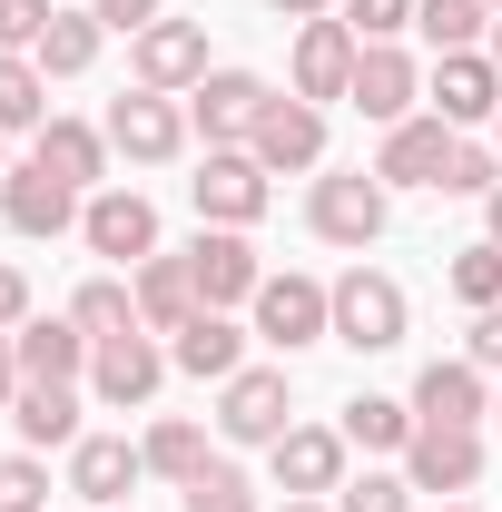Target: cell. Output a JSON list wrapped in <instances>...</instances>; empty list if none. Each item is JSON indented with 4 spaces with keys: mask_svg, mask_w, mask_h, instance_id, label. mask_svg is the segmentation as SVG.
Here are the masks:
<instances>
[{
    "mask_svg": "<svg viewBox=\"0 0 502 512\" xmlns=\"http://www.w3.org/2000/svg\"><path fill=\"white\" fill-rule=\"evenodd\" d=\"M247 345H256V325H237V316H217V306H207L197 325H178V335H168V365H178V375H197V384H227L237 365H256Z\"/></svg>",
    "mask_w": 502,
    "mask_h": 512,
    "instance_id": "603a6c76",
    "label": "cell"
},
{
    "mask_svg": "<svg viewBox=\"0 0 502 512\" xmlns=\"http://www.w3.org/2000/svg\"><path fill=\"white\" fill-rule=\"evenodd\" d=\"M483 463H493L483 424H424V434L404 444V483L434 493V503H463V493L483 483Z\"/></svg>",
    "mask_w": 502,
    "mask_h": 512,
    "instance_id": "30bf717a",
    "label": "cell"
},
{
    "mask_svg": "<svg viewBox=\"0 0 502 512\" xmlns=\"http://www.w3.org/2000/svg\"><path fill=\"white\" fill-rule=\"evenodd\" d=\"M414 414H424V424H493V375H483L473 355H434V365L414 375Z\"/></svg>",
    "mask_w": 502,
    "mask_h": 512,
    "instance_id": "44dd1931",
    "label": "cell"
},
{
    "mask_svg": "<svg viewBox=\"0 0 502 512\" xmlns=\"http://www.w3.org/2000/svg\"><path fill=\"white\" fill-rule=\"evenodd\" d=\"M335 20H345L355 40H404V30H414V0H345Z\"/></svg>",
    "mask_w": 502,
    "mask_h": 512,
    "instance_id": "74e56055",
    "label": "cell"
},
{
    "mask_svg": "<svg viewBox=\"0 0 502 512\" xmlns=\"http://www.w3.org/2000/svg\"><path fill=\"white\" fill-rule=\"evenodd\" d=\"M256 345H276V355H306V345H335V296L315 286V276H266L256 286Z\"/></svg>",
    "mask_w": 502,
    "mask_h": 512,
    "instance_id": "9c48e42d",
    "label": "cell"
},
{
    "mask_svg": "<svg viewBox=\"0 0 502 512\" xmlns=\"http://www.w3.org/2000/svg\"><path fill=\"white\" fill-rule=\"evenodd\" d=\"M493 188H502V148L453 138V158H443V197H493Z\"/></svg>",
    "mask_w": 502,
    "mask_h": 512,
    "instance_id": "e575fe53",
    "label": "cell"
},
{
    "mask_svg": "<svg viewBox=\"0 0 502 512\" xmlns=\"http://www.w3.org/2000/svg\"><path fill=\"white\" fill-rule=\"evenodd\" d=\"M10 345H20V375H30V384H89V355H99L69 316H30Z\"/></svg>",
    "mask_w": 502,
    "mask_h": 512,
    "instance_id": "484cf974",
    "label": "cell"
},
{
    "mask_svg": "<svg viewBox=\"0 0 502 512\" xmlns=\"http://www.w3.org/2000/svg\"><path fill=\"white\" fill-rule=\"evenodd\" d=\"M50 20H60V0H0V50H40Z\"/></svg>",
    "mask_w": 502,
    "mask_h": 512,
    "instance_id": "f35d334b",
    "label": "cell"
},
{
    "mask_svg": "<svg viewBox=\"0 0 502 512\" xmlns=\"http://www.w3.org/2000/svg\"><path fill=\"white\" fill-rule=\"evenodd\" d=\"M89 404H79V384H20V404H10V434L20 453H69L89 424H79Z\"/></svg>",
    "mask_w": 502,
    "mask_h": 512,
    "instance_id": "d4e9b609",
    "label": "cell"
},
{
    "mask_svg": "<svg viewBox=\"0 0 502 512\" xmlns=\"http://www.w3.org/2000/svg\"><path fill=\"white\" fill-rule=\"evenodd\" d=\"M443 512H483V503H443Z\"/></svg>",
    "mask_w": 502,
    "mask_h": 512,
    "instance_id": "681fc988",
    "label": "cell"
},
{
    "mask_svg": "<svg viewBox=\"0 0 502 512\" xmlns=\"http://www.w3.org/2000/svg\"><path fill=\"white\" fill-rule=\"evenodd\" d=\"M168 375H178V365H168V335H148V325H138V335H109V345L89 355V404H109V414H148Z\"/></svg>",
    "mask_w": 502,
    "mask_h": 512,
    "instance_id": "52a82bcc",
    "label": "cell"
},
{
    "mask_svg": "<svg viewBox=\"0 0 502 512\" xmlns=\"http://www.w3.org/2000/svg\"><path fill=\"white\" fill-rule=\"evenodd\" d=\"M493 434H502V394H493Z\"/></svg>",
    "mask_w": 502,
    "mask_h": 512,
    "instance_id": "f907efd6",
    "label": "cell"
},
{
    "mask_svg": "<svg viewBox=\"0 0 502 512\" xmlns=\"http://www.w3.org/2000/svg\"><path fill=\"white\" fill-rule=\"evenodd\" d=\"M178 503H188V512H266V493H256L237 463H207V473H197Z\"/></svg>",
    "mask_w": 502,
    "mask_h": 512,
    "instance_id": "836d02e7",
    "label": "cell"
},
{
    "mask_svg": "<svg viewBox=\"0 0 502 512\" xmlns=\"http://www.w3.org/2000/svg\"><path fill=\"white\" fill-rule=\"evenodd\" d=\"M30 316H40V296H30V266H10V256H0V335H20Z\"/></svg>",
    "mask_w": 502,
    "mask_h": 512,
    "instance_id": "ab89813d",
    "label": "cell"
},
{
    "mask_svg": "<svg viewBox=\"0 0 502 512\" xmlns=\"http://www.w3.org/2000/svg\"><path fill=\"white\" fill-rule=\"evenodd\" d=\"M138 453H148V483H178V493H188L197 473L217 463V453H207V424H197V414H158V424L138 434Z\"/></svg>",
    "mask_w": 502,
    "mask_h": 512,
    "instance_id": "83f0119b",
    "label": "cell"
},
{
    "mask_svg": "<svg viewBox=\"0 0 502 512\" xmlns=\"http://www.w3.org/2000/svg\"><path fill=\"white\" fill-rule=\"evenodd\" d=\"M0 512H50V463L40 453H0Z\"/></svg>",
    "mask_w": 502,
    "mask_h": 512,
    "instance_id": "8d00e7d4",
    "label": "cell"
},
{
    "mask_svg": "<svg viewBox=\"0 0 502 512\" xmlns=\"http://www.w3.org/2000/svg\"><path fill=\"white\" fill-rule=\"evenodd\" d=\"M276 512H335V503H276Z\"/></svg>",
    "mask_w": 502,
    "mask_h": 512,
    "instance_id": "7dc6e473",
    "label": "cell"
},
{
    "mask_svg": "<svg viewBox=\"0 0 502 512\" xmlns=\"http://www.w3.org/2000/svg\"><path fill=\"white\" fill-rule=\"evenodd\" d=\"M463 355H473L483 375H502V306H483V316H473V335H463Z\"/></svg>",
    "mask_w": 502,
    "mask_h": 512,
    "instance_id": "b9f144b4",
    "label": "cell"
},
{
    "mask_svg": "<svg viewBox=\"0 0 502 512\" xmlns=\"http://www.w3.org/2000/svg\"><path fill=\"white\" fill-rule=\"evenodd\" d=\"M443 286L483 316V306H502V247L493 237H473V247H453V266H443Z\"/></svg>",
    "mask_w": 502,
    "mask_h": 512,
    "instance_id": "d6a6232c",
    "label": "cell"
},
{
    "mask_svg": "<svg viewBox=\"0 0 502 512\" xmlns=\"http://www.w3.org/2000/svg\"><path fill=\"white\" fill-rule=\"evenodd\" d=\"M79 207H89V197L69 188V178H50L40 158H20V168L0 178V227H10V237H69Z\"/></svg>",
    "mask_w": 502,
    "mask_h": 512,
    "instance_id": "e0dca14e",
    "label": "cell"
},
{
    "mask_svg": "<svg viewBox=\"0 0 502 512\" xmlns=\"http://www.w3.org/2000/svg\"><path fill=\"white\" fill-rule=\"evenodd\" d=\"M188 207H197V227H256L276 207V178L256 168V148H207L188 178Z\"/></svg>",
    "mask_w": 502,
    "mask_h": 512,
    "instance_id": "8992f818",
    "label": "cell"
},
{
    "mask_svg": "<svg viewBox=\"0 0 502 512\" xmlns=\"http://www.w3.org/2000/svg\"><path fill=\"white\" fill-rule=\"evenodd\" d=\"M178 256H188V276H197V306H217V316L227 306H256V286H266V256H256L247 227H197Z\"/></svg>",
    "mask_w": 502,
    "mask_h": 512,
    "instance_id": "8fae6325",
    "label": "cell"
},
{
    "mask_svg": "<svg viewBox=\"0 0 502 512\" xmlns=\"http://www.w3.org/2000/svg\"><path fill=\"white\" fill-rule=\"evenodd\" d=\"M79 247L109 256V266H148V256H158V207H148L138 188H119V178H109V188L79 207Z\"/></svg>",
    "mask_w": 502,
    "mask_h": 512,
    "instance_id": "9a60e30c",
    "label": "cell"
},
{
    "mask_svg": "<svg viewBox=\"0 0 502 512\" xmlns=\"http://www.w3.org/2000/svg\"><path fill=\"white\" fill-rule=\"evenodd\" d=\"M286 424H296V375L286 365H237V375L217 384V444L266 453Z\"/></svg>",
    "mask_w": 502,
    "mask_h": 512,
    "instance_id": "3957f363",
    "label": "cell"
},
{
    "mask_svg": "<svg viewBox=\"0 0 502 512\" xmlns=\"http://www.w3.org/2000/svg\"><path fill=\"white\" fill-rule=\"evenodd\" d=\"M424 493L404 483V463L394 473H345V493H335V512H414Z\"/></svg>",
    "mask_w": 502,
    "mask_h": 512,
    "instance_id": "d590c367",
    "label": "cell"
},
{
    "mask_svg": "<svg viewBox=\"0 0 502 512\" xmlns=\"http://www.w3.org/2000/svg\"><path fill=\"white\" fill-rule=\"evenodd\" d=\"M483 50H493V60H502V10H493V40H483Z\"/></svg>",
    "mask_w": 502,
    "mask_h": 512,
    "instance_id": "bcb514c9",
    "label": "cell"
},
{
    "mask_svg": "<svg viewBox=\"0 0 502 512\" xmlns=\"http://www.w3.org/2000/svg\"><path fill=\"white\" fill-rule=\"evenodd\" d=\"M266 99H276V89H266L256 69H207V79L188 89V128L207 138V148H247L256 119H266Z\"/></svg>",
    "mask_w": 502,
    "mask_h": 512,
    "instance_id": "4fadbf2b",
    "label": "cell"
},
{
    "mask_svg": "<svg viewBox=\"0 0 502 512\" xmlns=\"http://www.w3.org/2000/svg\"><path fill=\"white\" fill-rule=\"evenodd\" d=\"M30 158H40L50 178H69L79 197H99V188H109V158H119V148H109V128H99V119H50L40 138H30Z\"/></svg>",
    "mask_w": 502,
    "mask_h": 512,
    "instance_id": "7402d4cb",
    "label": "cell"
},
{
    "mask_svg": "<svg viewBox=\"0 0 502 512\" xmlns=\"http://www.w3.org/2000/svg\"><path fill=\"white\" fill-rule=\"evenodd\" d=\"M109 148H119L128 168H168V158H188V99H168V89H119L109 99Z\"/></svg>",
    "mask_w": 502,
    "mask_h": 512,
    "instance_id": "277c9868",
    "label": "cell"
},
{
    "mask_svg": "<svg viewBox=\"0 0 502 512\" xmlns=\"http://www.w3.org/2000/svg\"><path fill=\"white\" fill-rule=\"evenodd\" d=\"M138 483H148V453L128 444V434H79V444H69V493H79L89 512L128 503Z\"/></svg>",
    "mask_w": 502,
    "mask_h": 512,
    "instance_id": "d6986e66",
    "label": "cell"
},
{
    "mask_svg": "<svg viewBox=\"0 0 502 512\" xmlns=\"http://www.w3.org/2000/svg\"><path fill=\"white\" fill-rule=\"evenodd\" d=\"M69 325H79L89 345H109V335H138V296H128V276H89V286L69 296Z\"/></svg>",
    "mask_w": 502,
    "mask_h": 512,
    "instance_id": "4dcf8cb0",
    "label": "cell"
},
{
    "mask_svg": "<svg viewBox=\"0 0 502 512\" xmlns=\"http://www.w3.org/2000/svg\"><path fill=\"white\" fill-rule=\"evenodd\" d=\"M483 237H493V247H502V188L483 197Z\"/></svg>",
    "mask_w": 502,
    "mask_h": 512,
    "instance_id": "f6af8a7d",
    "label": "cell"
},
{
    "mask_svg": "<svg viewBox=\"0 0 502 512\" xmlns=\"http://www.w3.org/2000/svg\"><path fill=\"white\" fill-rule=\"evenodd\" d=\"M128 296H138V325L148 335H178V325H197L207 306H197V276H188V256H148V266H128Z\"/></svg>",
    "mask_w": 502,
    "mask_h": 512,
    "instance_id": "cb8c5ba5",
    "label": "cell"
},
{
    "mask_svg": "<svg viewBox=\"0 0 502 512\" xmlns=\"http://www.w3.org/2000/svg\"><path fill=\"white\" fill-rule=\"evenodd\" d=\"M493 148H502V119H493Z\"/></svg>",
    "mask_w": 502,
    "mask_h": 512,
    "instance_id": "816d5d0a",
    "label": "cell"
},
{
    "mask_svg": "<svg viewBox=\"0 0 502 512\" xmlns=\"http://www.w3.org/2000/svg\"><path fill=\"white\" fill-rule=\"evenodd\" d=\"M266 10H276V20H335L345 0H266Z\"/></svg>",
    "mask_w": 502,
    "mask_h": 512,
    "instance_id": "ee69618b",
    "label": "cell"
},
{
    "mask_svg": "<svg viewBox=\"0 0 502 512\" xmlns=\"http://www.w3.org/2000/svg\"><path fill=\"white\" fill-rule=\"evenodd\" d=\"M483 10H502V0H483Z\"/></svg>",
    "mask_w": 502,
    "mask_h": 512,
    "instance_id": "f5cc1de1",
    "label": "cell"
},
{
    "mask_svg": "<svg viewBox=\"0 0 502 512\" xmlns=\"http://www.w3.org/2000/svg\"><path fill=\"white\" fill-rule=\"evenodd\" d=\"M0 178H10V138H0Z\"/></svg>",
    "mask_w": 502,
    "mask_h": 512,
    "instance_id": "c3c4849f",
    "label": "cell"
},
{
    "mask_svg": "<svg viewBox=\"0 0 502 512\" xmlns=\"http://www.w3.org/2000/svg\"><path fill=\"white\" fill-rule=\"evenodd\" d=\"M453 138H463V128H443L434 109H414L404 128H384L375 178H384V188H443V158H453Z\"/></svg>",
    "mask_w": 502,
    "mask_h": 512,
    "instance_id": "ffe728a7",
    "label": "cell"
},
{
    "mask_svg": "<svg viewBox=\"0 0 502 512\" xmlns=\"http://www.w3.org/2000/svg\"><path fill=\"white\" fill-rule=\"evenodd\" d=\"M325 296H335V345H355V355H394L404 325H414V296H404L384 266H345Z\"/></svg>",
    "mask_w": 502,
    "mask_h": 512,
    "instance_id": "7a4b0ae2",
    "label": "cell"
},
{
    "mask_svg": "<svg viewBox=\"0 0 502 512\" xmlns=\"http://www.w3.org/2000/svg\"><path fill=\"white\" fill-rule=\"evenodd\" d=\"M355 60H365V40L345 30V20H296V50H286V89L296 99H345L355 89Z\"/></svg>",
    "mask_w": 502,
    "mask_h": 512,
    "instance_id": "2e32d148",
    "label": "cell"
},
{
    "mask_svg": "<svg viewBox=\"0 0 502 512\" xmlns=\"http://www.w3.org/2000/svg\"><path fill=\"white\" fill-rule=\"evenodd\" d=\"M99 50H109V30H99L89 10H60V20L40 30V50H30V60H40V79H89Z\"/></svg>",
    "mask_w": 502,
    "mask_h": 512,
    "instance_id": "f546056e",
    "label": "cell"
},
{
    "mask_svg": "<svg viewBox=\"0 0 502 512\" xmlns=\"http://www.w3.org/2000/svg\"><path fill=\"white\" fill-rule=\"evenodd\" d=\"M247 148H256V168H266V178L325 168V109L286 89V99H266V119H256V138H247Z\"/></svg>",
    "mask_w": 502,
    "mask_h": 512,
    "instance_id": "ac0fdd59",
    "label": "cell"
},
{
    "mask_svg": "<svg viewBox=\"0 0 502 512\" xmlns=\"http://www.w3.org/2000/svg\"><path fill=\"white\" fill-rule=\"evenodd\" d=\"M50 119H60V109H50L40 60H30V50H0V138H40Z\"/></svg>",
    "mask_w": 502,
    "mask_h": 512,
    "instance_id": "f1b7e54d",
    "label": "cell"
},
{
    "mask_svg": "<svg viewBox=\"0 0 502 512\" xmlns=\"http://www.w3.org/2000/svg\"><path fill=\"white\" fill-rule=\"evenodd\" d=\"M424 109H434L443 128H493L502 119V60L493 50H443L434 69H424Z\"/></svg>",
    "mask_w": 502,
    "mask_h": 512,
    "instance_id": "ba28073f",
    "label": "cell"
},
{
    "mask_svg": "<svg viewBox=\"0 0 502 512\" xmlns=\"http://www.w3.org/2000/svg\"><path fill=\"white\" fill-rule=\"evenodd\" d=\"M197 79H207V20H148L138 40H128V89H168V99H188Z\"/></svg>",
    "mask_w": 502,
    "mask_h": 512,
    "instance_id": "7c38bea8",
    "label": "cell"
},
{
    "mask_svg": "<svg viewBox=\"0 0 502 512\" xmlns=\"http://www.w3.org/2000/svg\"><path fill=\"white\" fill-rule=\"evenodd\" d=\"M79 10H89L99 30H128V40H138L148 20H168V0H79Z\"/></svg>",
    "mask_w": 502,
    "mask_h": 512,
    "instance_id": "60d3db41",
    "label": "cell"
},
{
    "mask_svg": "<svg viewBox=\"0 0 502 512\" xmlns=\"http://www.w3.org/2000/svg\"><path fill=\"white\" fill-rule=\"evenodd\" d=\"M306 227L325 237V247H355V256H365L384 227H394V188H384L375 168H325V178L306 188Z\"/></svg>",
    "mask_w": 502,
    "mask_h": 512,
    "instance_id": "6da1fadb",
    "label": "cell"
},
{
    "mask_svg": "<svg viewBox=\"0 0 502 512\" xmlns=\"http://www.w3.org/2000/svg\"><path fill=\"white\" fill-rule=\"evenodd\" d=\"M345 463H355L345 424H286V434L266 444V473H276L286 503H335V493H345Z\"/></svg>",
    "mask_w": 502,
    "mask_h": 512,
    "instance_id": "5b68a950",
    "label": "cell"
},
{
    "mask_svg": "<svg viewBox=\"0 0 502 512\" xmlns=\"http://www.w3.org/2000/svg\"><path fill=\"white\" fill-rule=\"evenodd\" d=\"M345 109H365L375 128H404L424 109V60L404 50V40H365V60H355V89H345Z\"/></svg>",
    "mask_w": 502,
    "mask_h": 512,
    "instance_id": "5bb4252c",
    "label": "cell"
},
{
    "mask_svg": "<svg viewBox=\"0 0 502 512\" xmlns=\"http://www.w3.org/2000/svg\"><path fill=\"white\" fill-rule=\"evenodd\" d=\"M414 30L434 40V60L443 50H483V40H493V10H483V0H414Z\"/></svg>",
    "mask_w": 502,
    "mask_h": 512,
    "instance_id": "1f68e13d",
    "label": "cell"
},
{
    "mask_svg": "<svg viewBox=\"0 0 502 512\" xmlns=\"http://www.w3.org/2000/svg\"><path fill=\"white\" fill-rule=\"evenodd\" d=\"M335 424H345V444H355V453H394V463H404V444L424 434L414 394H355V404H345Z\"/></svg>",
    "mask_w": 502,
    "mask_h": 512,
    "instance_id": "4316f807",
    "label": "cell"
},
{
    "mask_svg": "<svg viewBox=\"0 0 502 512\" xmlns=\"http://www.w3.org/2000/svg\"><path fill=\"white\" fill-rule=\"evenodd\" d=\"M20 384H30V375H20V345H10V335H0V414H10V404H20Z\"/></svg>",
    "mask_w": 502,
    "mask_h": 512,
    "instance_id": "7bdbcfd3",
    "label": "cell"
}]
</instances>
